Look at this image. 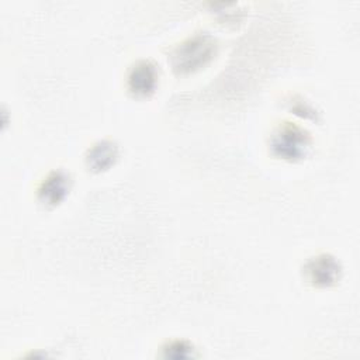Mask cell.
<instances>
[{
    "label": "cell",
    "mask_w": 360,
    "mask_h": 360,
    "mask_svg": "<svg viewBox=\"0 0 360 360\" xmlns=\"http://www.w3.org/2000/svg\"><path fill=\"white\" fill-rule=\"evenodd\" d=\"M217 39L207 32H198L176 45L169 60L174 73L188 75L205 68L217 55Z\"/></svg>",
    "instance_id": "cell-1"
},
{
    "label": "cell",
    "mask_w": 360,
    "mask_h": 360,
    "mask_svg": "<svg viewBox=\"0 0 360 360\" xmlns=\"http://www.w3.org/2000/svg\"><path fill=\"white\" fill-rule=\"evenodd\" d=\"M311 145V135L304 128L290 121L278 124L269 141L271 155L287 162H297L305 158Z\"/></svg>",
    "instance_id": "cell-2"
},
{
    "label": "cell",
    "mask_w": 360,
    "mask_h": 360,
    "mask_svg": "<svg viewBox=\"0 0 360 360\" xmlns=\"http://www.w3.org/2000/svg\"><path fill=\"white\" fill-rule=\"evenodd\" d=\"M340 273L342 267L339 262L328 253L311 257L304 266V274L308 283L319 288L333 285L340 278Z\"/></svg>",
    "instance_id": "cell-3"
},
{
    "label": "cell",
    "mask_w": 360,
    "mask_h": 360,
    "mask_svg": "<svg viewBox=\"0 0 360 360\" xmlns=\"http://www.w3.org/2000/svg\"><path fill=\"white\" fill-rule=\"evenodd\" d=\"M158 68L153 62L146 59L135 62L129 69L127 77V86L129 93L138 98L150 97L158 87Z\"/></svg>",
    "instance_id": "cell-4"
},
{
    "label": "cell",
    "mask_w": 360,
    "mask_h": 360,
    "mask_svg": "<svg viewBox=\"0 0 360 360\" xmlns=\"http://www.w3.org/2000/svg\"><path fill=\"white\" fill-rule=\"evenodd\" d=\"M70 187H72V179L68 172L62 169L51 170L44 177V180L41 181L37 190L38 201L48 208L56 207L68 197Z\"/></svg>",
    "instance_id": "cell-5"
},
{
    "label": "cell",
    "mask_w": 360,
    "mask_h": 360,
    "mask_svg": "<svg viewBox=\"0 0 360 360\" xmlns=\"http://www.w3.org/2000/svg\"><path fill=\"white\" fill-rule=\"evenodd\" d=\"M118 159V146L114 141L101 139L96 142L86 153V166L93 173L108 170Z\"/></svg>",
    "instance_id": "cell-6"
},
{
    "label": "cell",
    "mask_w": 360,
    "mask_h": 360,
    "mask_svg": "<svg viewBox=\"0 0 360 360\" xmlns=\"http://www.w3.org/2000/svg\"><path fill=\"white\" fill-rule=\"evenodd\" d=\"M163 357H170V359H188L194 357V347L191 343L186 340H172L166 343L163 347Z\"/></svg>",
    "instance_id": "cell-7"
}]
</instances>
